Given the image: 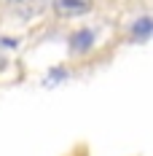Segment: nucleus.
<instances>
[{
  "label": "nucleus",
  "instance_id": "f03ea898",
  "mask_svg": "<svg viewBox=\"0 0 153 156\" xmlns=\"http://www.w3.org/2000/svg\"><path fill=\"white\" fill-rule=\"evenodd\" d=\"M67 46H70L73 54H89L97 46V32L89 30V27H81V30H75L67 38Z\"/></svg>",
  "mask_w": 153,
  "mask_h": 156
},
{
  "label": "nucleus",
  "instance_id": "20e7f679",
  "mask_svg": "<svg viewBox=\"0 0 153 156\" xmlns=\"http://www.w3.org/2000/svg\"><path fill=\"white\" fill-rule=\"evenodd\" d=\"M70 73H67V67H54V70H48V83H57V81H62V78H67Z\"/></svg>",
  "mask_w": 153,
  "mask_h": 156
},
{
  "label": "nucleus",
  "instance_id": "f257e3e1",
  "mask_svg": "<svg viewBox=\"0 0 153 156\" xmlns=\"http://www.w3.org/2000/svg\"><path fill=\"white\" fill-rule=\"evenodd\" d=\"M92 8H94V0H54V14L62 19L86 16Z\"/></svg>",
  "mask_w": 153,
  "mask_h": 156
},
{
  "label": "nucleus",
  "instance_id": "7ed1b4c3",
  "mask_svg": "<svg viewBox=\"0 0 153 156\" xmlns=\"http://www.w3.org/2000/svg\"><path fill=\"white\" fill-rule=\"evenodd\" d=\"M129 38L134 43H145L148 38H153V16H140L129 24Z\"/></svg>",
  "mask_w": 153,
  "mask_h": 156
},
{
  "label": "nucleus",
  "instance_id": "39448f33",
  "mask_svg": "<svg viewBox=\"0 0 153 156\" xmlns=\"http://www.w3.org/2000/svg\"><path fill=\"white\" fill-rule=\"evenodd\" d=\"M14 3H22V0H14Z\"/></svg>",
  "mask_w": 153,
  "mask_h": 156
}]
</instances>
